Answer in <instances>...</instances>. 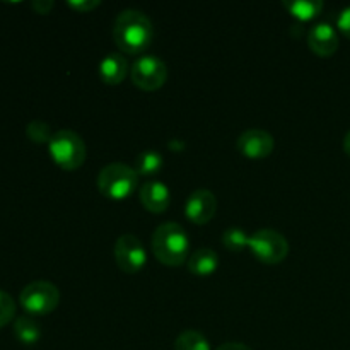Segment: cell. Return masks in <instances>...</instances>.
Wrapping results in <instances>:
<instances>
[{
	"instance_id": "obj_1",
	"label": "cell",
	"mask_w": 350,
	"mask_h": 350,
	"mask_svg": "<svg viewBox=\"0 0 350 350\" xmlns=\"http://www.w3.org/2000/svg\"><path fill=\"white\" fill-rule=\"evenodd\" d=\"M152 21L142 10L125 9L116 16L113 24V40L123 53H142L152 43Z\"/></svg>"
},
{
	"instance_id": "obj_2",
	"label": "cell",
	"mask_w": 350,
	"mask_h": 350,
	"mask_svg": "<svg viewBox=\"0 0 350 350\" xmlns=\"http://www.w3.org/2000/svg\"><path fill=\"white\" fill-rule=\"evenodd\" d=\"M150 248L163 265L180 267L188 262L190 238L178 222H164L154 231Z\"/></svg>"
},
{
	"instance_id": "obj_3",
	"label": "cell",
	"mask_w": 350,
	"mask_h": 350,
	"mask_svg": "<svg viewBox=\"0 0 350 350\" xmlns=\"http://www.w3.org/2000/svg\"><path fill=\"white\" fill-rule=\"evenodd\" d=\"M98 190L103 197L111 200H125L139 185V174L125 163H111L98 174Z\"/></svg>"
},
{
	"instance_id": "obj_4",
	"label": "cell",
	"mask_w": 350,
	"mask_h": 350,
	"mask_svg": "<svg viewBox=\"0 0 350 350\" xmlns=\"http://www.w3.org/2000/svg\"><path fill=\"white\" fill-rule=\"evenodd\" d=\"M50 157L58 167L65 171H75L85 163V144L74 130H58L48 144Z\"/></svg>"
},
{
	"instance_id": "obj_5",
	"label": "cell",
	"mask_w": 350,
	"mask_h": 350,
	"mask_svg": "<svg viewBox=\"0 0 350 350\" xmlns=\"http://www.w3.org/2000/svg\"><path fill=\"white\" fill-rule=\"evenodd\" d=\"M19 303L29 317H44L57 310L60 303V291L48 280H34L24 287Z\"/></svg>"
},
{
	"instance_id": "obj_6",
	"label": "cell",
	"mask_w": 350,
	"mask_h": 350,
	"mask_svg": "<svg viewBox=\"0 0 350 350\" xmlns=\"http://www.w3.org/2000/svg\"><path fill=\"white\" fill-rule=\"evenodd\" d=\"M248 250L265 265L282 263L289 255V241L275 229H258L250 236Z\"/></svg>"
},
{
	"instance_id": "obj_7",
	"label": "cell",
	"mask_w": 350,
	"mask_h": 350,
	"mask_svg": "<svg viewBox=\"0 0 350 350\" xmlns=\"http://www.w3.org/2000/svg\"><path fill=\"white\" fill-rule=\"evenodd\" d=\"M133 85L142 91H157L167 81V67L156 55H140L130 67Z\"/></svg>"
},
{
	"instance_id": "obj_8",
	"label": "cell",
	"mask_w": 350,
	"mask_h": 350,
	"mask_svg": "<svg viewBox=\"0 0 350 350\" xmlns=\"http://www.w3.org/2000/svg\"><path fill=\"white\" fill-rule=\"evenodd\" d=\"M115 260L122 272L129 275L139 273L147 262V253L142 241L130 232L120 236L115 243Z\"/></svg>"
},
{
	"instance_id": "obj_9",
	"label": "cell",
	"mask_w": 350,
	"mask_h": 350,
	"mask_svg": "<svg viewBox=\"0 0 350 350\" xmlns=\"http://www.w3.org/2000/svg\"><path fill=\"white\" fill-rule=\"evenodd\" d=\"M236 147H238L239 154L248 159H265L275 149V140H273L272 133L265 132V130L250 129L238 137Z\"/></svg>"
},
{
	"instance_id": "obj_10",
	"label": "cell",
	"mask_w": 350,
	"mask_h": 350,
	"mask_svg": "<svg viewBox=\"0 0 350 350\" xmlns=\"http://www.w3.org/2000/svg\"><path fill=\"white\" fill-rule=\"evenodd\" d=\"M217 212V198L207 188L191 191L185 204V215L197 226L208 224Z\"/></svg>"
},
{
	"instance_id": "obj_11",
	"label": "cell",
	"mask_w": 350,
	"mask_h": 350,
	"mask_svg": "<svg viewBox=\"0 0 350 350\" xmlns=\"http://www.w3.org/2000/svg\"><path fill=\"white\" fill-rule=\"evenodd\" d=\"M338 33L332 24L318 23L308 31V46L318 57H332L338 50Z\"/></svg>"
},
{
	"instance_id": "obj_12",
	"label": "cell",
	"mask_w": 350,
	"mask_h": 350,
	"mask_svg": "<svg viewBox=\"0 0 350 350\" xmlns=\"http://www.w3.org/2000/svg\"><path fill=\"white\" fill-rule=\"evenodd\" d=\"M140 204L144 205V208L152 214H163L167 211L171 204V193L167 185H164L163 181L150 180L140 188L139 191Z\"/></svg>"
},
{
	"instance_id": "obj_13",
	"label": "cell",
	"mask_w": 350,
	"mask_h": 350,
	"mask_svg": "<svg viewBox=\"0 0 350 350\" xmlns=\"http://www.w3.org/2000/svg\"><path fill=\"white\" fill-rule=\"evenodd\" d=\"M129 72V62L122 53H108L99 64V77L108 85L122 84Z\"/></svg>"
},
{
	"instance_id": "obj_14",
	"label": "cell",
	"mask_w": 350,
	"mask_h": 350,
	"mask_svg": "<svg viewBox=\"0 0 350 350\" xmlns=\"http://www.w3.org/2000/svg\"><path fill=\"white\" fill-rule=\"evenodd\" d=\"M188 270L197 277H208L219 269V255L211 248H198L188 256Z\"/></svg>"
},
{
	"instance_id": "obj_15",
	"label": "cell",
	"mask_w": 350,
	"mask_h": 350,
	"mask_svg": "<svg viewBox=\"0 0 350 350\" xmlns=\"http://www.w3.org/2000/svg\"><path fill=\"white\" fill-rule=\"evenodd\" d=\"M14 335L24 345H34L41 338V327L33 317L23 314L14 320Z\"/></svg>"
},
{
	"instance_id": "obj_16",
	"label": "cell",
	"mask_w": 350,
	"mask_h": 350,
	"mask_svg": "<svg viewBox=\"0 0 350 350\" xmlns=\"http://www.w3.org/2000/svg\"><path fill=\"white\" fill-rule=\"evenodd\" d=\"M163 164L164 159L157 150L147 149L142 150V152L135 157V166H133V170L137 171L139 176L150 178L156 176V174L163 170Z\"/></svg>"
},
{
	"instance_id": "obj_17",
	"label": "cell",
	"mask_w": 350,
	"mask_h": 350,
	"mask_svg": "<svg viewBox=\"0 0 350 350\" xmlns=\"http://www.w3.org/2000/svg\"><path fill=\"white\" fill-rule=\"evenodd\" d=\"M282 5L301 23L314 19L323 10L321 0H291V2H284Z\"/></svg>"
},
{
	"instance_id": "obj_18",
	"label": "cell",
	"mask_w": 350,
	"mask_h": 350,
	"mask_svg": "<svg viewBox=\"0 0 350 350\" xmlns=\"http://www.w3.org/2000/svg\"><path fill=\"white\" fill-rule=\"evenodd\" d=\"M174 350H211V344L200 332L185 330L176 337Z\"/></svg>"
},
{
	"instance_id": "obj_19",
	"label": "cell",
	"mask_w": 350,
	"mask_h": 350,
	"mask_svg": "<svg viewBox=\"0 0 350 350\" xmlns=\"http://www.w3.org/2000/svg\"><path fill=\"white\" fill-rule=\"evenodd\" d=\"M222 245L231 252H243L250 245V234L241 228H229L222 232Z\"/></svg>"
},
{
	"instance_id": "obj_20",
	"label": "cell",
	"mask_w": 350,
	"mask_h": 350,
	"mask_svg": "<svg viewBox=\"0 0 350 350\" xmlns=\"http://www.w3.org/2000/svg\"><path fill=\"white\" fill-rule=\"evenodd\" d=\"M26 135H27V139L33 140L34 144H50L53 133H51L50 125H48L46 122L34 120V122L27 123Z\"/></svg>"
},
{
	"instance_id": "obj_21",
	"label": "cell",
	"mask_w": 350,
	"mask_h": 350,
	"mask_svg": "<svg viewBox=\"0 0 350 350\" xmlns=\"http://www.w3.org/2000/svg\"><path fill=\"white\" fill-rule=\"evenodd\" d=\"M16 317V301L5 291H0V328L9 325Z\"/></svg>"
},
{
	"instance_id": "obj_22",
	"label": "cell",
	"mask_w": 350,
	"mask_h": 350,
	"mask_svg": "<svg viewBox=\"0 0 350 350\" xmlns=\"http://www.w3.org/2000/svg\"><path fill=\"white\" fill-rule=\"evenodd\" d=\"M67 5L70 7V9H74L75 12L84 14L98 9V7L101 5V2H99V0H70V2H67Z\"/></svg>"
},
{
	"instance_id": "obj_23",
	"label": "cell",
	"mask_w": 350,
	"mask_h": 350,
	"mask_svg": "<svg viewBox=\"0 0 350 350\" xmlns=\"http://www.w3.org/2000/svg\"><path fill=\"white\" fill-rule=\"evenodd\" d=\"M337 27L344 36H347L350 40V7H345V9L340 10L337 17Z\"/></svg>"
},
{
	"instance_id": "obj_24",
	"label": "cell",
	"mask_w": 350,
	"mask_h": 350,
	"mask_svg": "<svg viewBox=\"0 0 350 350\" xmlns=\"http://www.w3.org/2000/svg\"><path fill=\"white\" fill-rule=\"evenodd\" d=\"M53 5L55 3L51 2V0H40V2L31 3V7H33L38 14H48L51 9H53Z\"/></svg>"
},
{
	"instance_id": "obj_25",
	"label": "cell",
	"mask_w": 350,
	"mask_h": 350,
	"mask_svg": "<svg viewBox=\"0 0 350 350\" xmlns=\"http://www.w3.org/2000/svg\"><path fill=\"white\" fill-rule=\"evenodd\" d=\"M217 350H252V349L245 344H239V342H226V344L219 345Z\"/></svg>"
},
{
	"instance_id": "obj_26",
	"label": "cell",
	"mask_w": 350,
	"mask_h": 350,
	"mask_svg": "<svg viewBox=\"0 0 350 350\" xmlns=\"http://www.w3.org/2000/svg\"><path fill=\"white\" fill-rule=\"evenodd\" d=\"M344 150L347 156H350V130L345 133V137H344Z\"/></svg>"
}]
</instances>
